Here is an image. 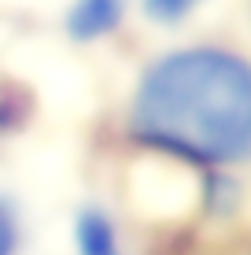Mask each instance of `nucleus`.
I'll return each mask as SVG.
<instances>
[{
	"label": "nucleus",
	"mask_w": 251,
	"mask_h": 255,
	"mask_svg": "<svg viewBox=\"0 0 251 255\" xmlns=\"http://www.w3.org/2000/svg\"><path fill=\"white\" fill-rule=\"evenodd\" d=\"M122 15H126V4H115V0H74L63 26H67L71 41L89 45V41H100L107 33H115Z\"/></svg>",
	"instance_id": "2"
},
{
	"label": "nucleus",
	"mask_w": 251,
	"mask_h": 255,
	"mask_svg": "<svg viewBox=\"0 0 251 255\" xmlns=\"http://www.w3.org/2000/svg\"><path fill=\"white\" fill-rule=\"evenodd\" d=\"M115 4H126V0H115Z\"/></svg>",
	"instance_id": "6"
},
{
	"label": "nucleus",
	"mask_w": 251,
	"mask_h": 255,
	"mask_svg": "<svg viewBox=\"0 0 251 255\" xmlns=\"http://www.w3.org/2000/svg\"><path fill=\"white\" fill-rule=\"evenodd\" d=\"M126 133L200 170L251 163V59L226 45H185L148 59L126 108Z\"/></svg>",
	"instance_id": "1"
},
{
	"label": "nucleus",
	"mask_w": 251,
	"mask_h": 255,
	"mask_svg": "<svg viewBox=\"0 0 251 255\" xmlns=\"http://www.w3.org/2000/svg\"><path fill=\"white\" fill-rule=\"evenodd\" d=\"M74 252L78 255H122L118 226L103 207H82L74 218Z\"/></svg>",
	"instance_id": "3"
},
{
	"label": "nucleus",
	"mask_w": 251,
	"mask_h": 255,
	"mask_svg": "<svg viewBox=\"0 0 251 255\" xmlns=\"http://www.w3.org/2000/svg\"><path fill=\"white\" fill-rule=\"evenodd\" d=\"M19 252V218L7 200H0V255H15Z\"/></svg>",
	"instance_id": "5"
},
{
	"label": "nucleus",
	"mask_w": 251,
	"mask_h": 255,
	"mask_svg": "<svg viewBox=\"0 0 251 255\" xmlns=\"http://www.w3.org/2000/svg\"><path fill=\"white\" fill-rule=\"evenodd\" d=\"M203 0H144V15L155 26H177L200 7Z\"/></svg>",
	"instance_id": "4"
}]
</instances>
